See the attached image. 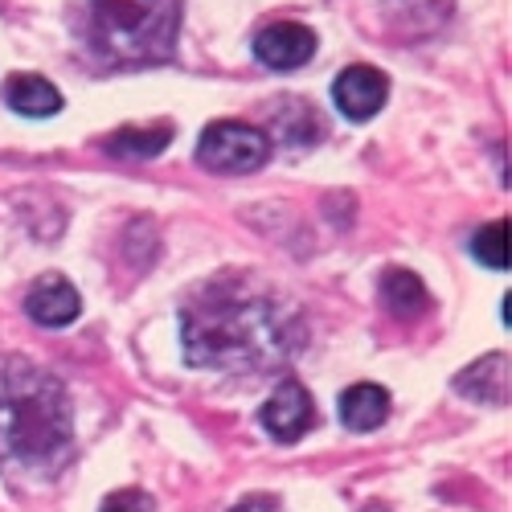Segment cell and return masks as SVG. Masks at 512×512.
I'll return each instance as SVG.
<instances>
[{"label":"cell","instance_id":"cell-1","mask_svg":"<svg viewBox=\"0 0 512 512\" xmlns=\"http://www.w3.org/2000/svg\"><path fill=\"white\" fill-rule=\"evenodd\" d=\"M185 361L197 369L250 373L287 361L304 345V324L287 300L246 275H218L181 308Z\"/></svg>","mask_w":512,"mask_h":512},{"label":"cell","instance_id":"cell-2","mask_svg":"<svg viewBox=\"0 0 512 512\" xmlns=\"http://www.w3.org/2000/svg\"><path fill=\"white\" fill-rule=\"evenodd\" d=\"M74 443V418L62 381L33 361H0V467L54 476Z\"/></svg>","mask_w":512,"mask_h":512},{"label":"cell","instance_id":"cell-3","mask_svg":"<svg viewBox=\"0 0 512 512\" xmlns=\"http://www.w3.org/2000/svg\"><path fill=\"white\" fill-rule=\"evenodd\" d=\"M91 46L111 66L164 62L177 46L181 0H91Z\"/></svg>","mask_w":512,"mask_h":512},{"label":"cell","instance_id":"cell-4","mask_svg":"<svg viewBox=\"0 0 512 512\" xmlns=\"http://www.w3.org/2000/svg\"><path fill=\"white\" fill-rule=\"evenodd\" d=\"M197 160H201V168H209V173H218V177H242L271 160V140H267V132H259V127H250V123L218 119L201 132Z\"/></svg>","mask_w":512,"mask_h":512},{"label":"cell","instance_id":"cell-5","mask_svg":"<svg viewBox=\"0 0 512 512\" xmlns=\"http://www.w3.org/2000/svg\"><path fill=\"white\" fill-rule=\"evenodd\" d=\"M390 99V78L381 74L377 66H349L345 74H336L332 82V103L336 111L353 119V123H365L373 119Z\"/></svg>","mask_w":512,"mask_h":512},{"label":"cell","instance_id":"cell-6","mask_svg":"<svg viewBox=\"0 0 512 512\" xmlns=\"http://www.w3.org/2000/svg\"><path fill=\"white\" fill-rule=\"evenodd\" d=\"M312 422H316V402L300 381H283L263 406V426L279 443H295L300 435H308Z\"/></svg>","mask_w":512,"mask_h":512},{"label":"cell","instance_id":"cell-7","mask_svg":"<svg viewBox=\"0 0 512 512\" xmlns=\"http://www.w3.org/2000/svg\"><path fill=\"white\" fill-rule=\"evenodd\" d=\"M316 54V33L300 21H275L254 37V58L271 70H300Z\"/></svg>","mask_w":512,"mask_h":512},{"label":"cell","instance_id":"cell-8","mask_svg":"<svg viewBox=\"0 0 512 512\" xmlns=\"http://www.w3.org/2000/svg\"><path fill=\"white\" fill-rule=\"evenodd\" d=\"M25 312L41 324V328H66L70 320H78L82 312V295L70 279L62 275H41L29 295H25Z\"/></svg>","mask_w":512,"mask_h":512},{"label":"cell","instance_id":"cell-9","mask_svg":"<svg viewBox=\"0 0 512 512\" xmlns=\"http://www.w3.org/2000/svg\"><path fill=\"white\" fill-rule=\"evenodd\" d=\"M5 103L17 115H29V119H50V115L62 111L58 87L41 74H9L5 78Z\"/></svg>","mask_w":512,"mask_h":512},{"label":"cell","instance_id":"cell-10","mask_svg":"<svg viewBox=\"0 0 512 512\" xmlns=\"http://www.w3.org/2000/svg\"><path fill=\"white\" fill-rule=\"evenodd\" d=\"M386 418H390V394L373 386V381H357V386L340 394V422H345L349 431H357V435L377 431Z\"/></svg>","mask_w":512,"mask_h":512},{"label":"cell","instance_id":"cell-11","mask_svg":"<svg viewBox=\"0 0 512 512\" xmlns=\"http://www.w3.org/2000/svg\"><path fill=\"white\" fill-rule=\"evenodd\" d=\"M381 304H386L398 320H418L426 308H431V295H426L422 279L414 271H386V279H381Z\"/></svg>","mask_w":512,"mask_h":512},{"label":"cell","instance_id":"cell-12","mask_svg":"<svg viewBox=\"0 0 512 512\" xmlns=\"http://www.w3.org/2000/svg\"><path fill=\"white\" fill-rule=\"evenodd\" d=\"M173 144V123H156V127H123L107 140L111 156H160Z\"/></svg>","mask_w":512,"mask_h":512},{"label":"cell","instance_id":"cell-13","mask_svg":"<svg viewBox=\"0 0 512 512\" xmlns=\"http://www.w3.org/2000/svg\"><path fill=\"white\" fill-rule=\"evenodd\" d=\"M472 254L488 267V271H508V218L484 226L472 238Z\"/></svg>","mask_w":512,"mask_h":512},{"label":"cell","instance_id":"cell-14","mask_svg":"<svg viewBox=\"0 0 512 512\" xmlns=\"http://www.w3.org/2000/svg\"><path fill=\"white\" fill-rule=\"evenodd\" d=\"M99 512H152V500H148V492H140V488H119V492H111V496L103 500Z\"/></svg>","mask_w":512,"mask_h":512},{"label":"cell","instance_id":"cell-15","mask_svg":"<svg viewBox=\"0 0 512 512\" xmlns=\"http://www.w3.org/2000/svg\"><path fill=\"white\" fill-rule=\"evenodd\" d=\"M234 512H279V500H271V496H250V500H242Z\"/></svg>","mask_w":512,"mask_h":512}]
</instances>
